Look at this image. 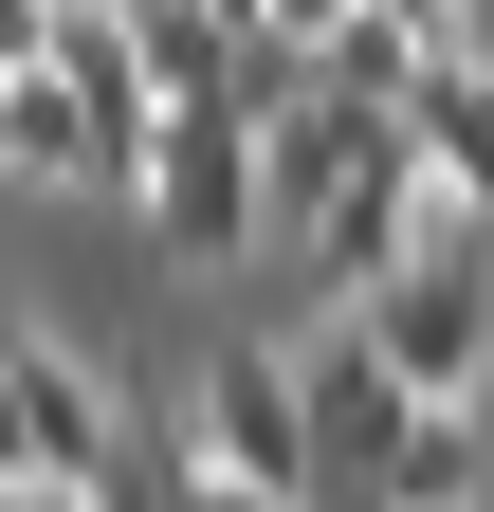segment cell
Segmentation results:
<instances>
[{
  "mask_svg": "<svg viewBox=\"0 0 494 512\" xmlns=\"http://www.w3.org/2000/svg\"><path fill=\"white\" fill-rule=\"evenodd\" d=\"M440 55H458V37H421V19H385V0H366V19L312 55V74H330V92H366V110H403L421 74H440Z\"/></svg>",
  "mask_w": 494,
  "mask_h": 512,
  "instance_id": "30bf717a",
  "label": "cell"
},
{
  "mask_svg": "<svg viewBox=\"0 0 494 512\" xmlns=\"http://www.w3.org/2000/svg\"><path fill=\"white\" fill-rule=\"evenodd\" d=\"M202 494V458L183 439H147V421H110V458H92V512H183Z\"/></svg>",
  "mask_w": 494,
  "mask_h": 512,
  "instance_id": "7c38bea8",
  "label": "cell"
},
{
  "mask_svg": "<svg viewBox=\"0 0 494 512\" xmlns=\"http://www.w3.org/2000/svg\"><path fill=\"white\" fill-rule=\"evenodd\" d=\"M385 19H421V37H476V0H385Z\"/></svg>",
  "mask_w": 494,
  "mask_h": 512,
  "instance_id": "9a60e30c",
  "label": "cell"
},
{
  "mask_svg": "<svg viewBox=\"0 0 494 512\" xmlns=\"http://www.w3.org/2000/svg\"><path fill=\"white\" fill-rule=\"evenodd\" d=\"M366 128H385V110H366V92H330V74L257 128V220H275V256H312V220L348 202V165H366Z\"/></svg>",
  "mask_w": 494,
  "mask_h": 512,
  "instance_id": "5b68a950",
  "label": "cell"
},
{
  "mask_svg": "<svg viewBox=\"0 0 494 512\" xmlns=\"http://www.w3.org/2000/svg\"><path fill=\"white\" fill-rule=\"evenodd\" d=\"M0 165H19V183H129L74 74H19V110H0Z\"/></svg>",
  "mask_w": 494,
  "mask_h": 512,
  "instance_id": "52a82bcc",
  "label": "cell"
},
{
  "mask_svg": "<svg viewBox=\"0 0 494 512\" xmlns=\"http://www.w3.org/2000/svg\"><path fill=\"white\" fill-rule=\"evenodd\" d=\"M19 74H37V55H0V110H19Z\"/></svg>",
  "mask_w": 494,
  "mask_h": 512,
  "instance_id": "e0dca14e",
  "label": "cell"
},
{
  "mask_svg": "<svg viewBox=\"0 0 494 512\" xmlns=\"http://www.w3.org/2000/svg\"><path fill=\"white\" fill-rule=\"evenodd\" d=\"M129 55H147V92H165V110H220L238 19H220V0H129Z\"/></svg>",
  "mask_w": 494,
  "mask_h": 512,
  "instance_id": "ba28073f",
  "label": "cell"
},
{
  "mask_svg": "<svg viewBox=\"0 0 494 512\" xmlns=\"http://www.w3.org/2000/svg\"><path fill=\"white\" fill-rule=\"evenodd\" d=\"M403 128H421V147H440V183H458V202L494 220V55H476V37H458L440 74L403 92Z\"/></svg>",
  "mask_w": 494,
  "mask_h": 512,
  "instance_id": "8992f818",
  "label": "cell"
},
{
  "mask_svg": "<svg viewBox=\"0 0 494 512\" xmlns=\"http://www.w3.org/2000/svg\"><path fill=\"white\" fill-rule=\"evenodd\" d=\"M293 384H312V512H385L421 384H403L385 348H366V330H312V348H293Z\"/></svg>",
  "mask_w": 494,
  "mask_h": 512,
  "instance_id": "3957f363",
  "label": "cell"
},
{
  "mask_svg": "<svg viewBox=\"0 0 494 512\" xmlns=\"http://www.w3.org/2000/svg\"><path fill=\"white\" fill-rule=\"evenodd\" d=\"M385 512H476V403H421V421H403Z\"/></svg>",
  "mask_w": 494,
  "mask_h": 512,
  "instance_id": "8fae6325",
  "label": "cell"
},
{
  "mask_svg": "<svg viewBox=\"0 0 494 512\" xmlns=\"http://www.w3.org/2000/svg\"><path fill=\"white\" fill-rule=\"evenodd\" d=\"M0 494H55V439H37V384H19V330H0Z\"/></svg>",
  "mask_w": 494,
  "mask_h": 512,
  "instance_id": "4fadbf2b",
  "label": "cell"
},
{
  "mask_svg": "<svg viewBox=\"0 0 494 512\" xmlns=\"http://www.w3.org/2000/svg\"><path fill=\"white\" fill-rule=\"evenodd\" d=\"M348 330L385 348L421 403H476V366H494V220H440L385 293H348Z\"/></svg>",
  "mask_w": 494,
  "mask_h": 512,
  "instance_id": "6da1fadb",
  "label": "cell"
},
{
  "mask_svg": "<svg viewBox=\"0 0 494 512\" xmlns=\"http://www.w3.org/2000/svg\"><path fill=\"white\" fill-rule=\"evenodd\" d=\"M19 384H37V439H55V476L92 494V458H110V421H129V403H110L74 348H37V330H19Z\"/></svg>",
  "mask_w": 494,
  "mask_h": 512,
  "instance_id": "9c48e42d",
  "label": "cell"
},
{
  "mask_svg": "<svg viewBox=\"0 0 494 512\" xmlns=\"http://www.w3.org/2000/svg\"><path fill=\"white\" fill-rule=\"evenodd\" d=\"M348 19H366V0H257V37H312V55H330Z\"/></svg>",
  "mask_w": 494,
  "mask_h": 512,
  "instance_id": "5bb4252c",
  "label": "cell"
},
{
  "mask_svg": "<svg viewBox=\"0 0 494 512\" xmlns=\"http://www.w3.org/2000/svg\"><path fill=\"white\" fill-rule=\"evenodd\" d=\"M129 220H147L165 256H202V275L275 256V220H257V128H238V110H165V147H147V183H129Z\"/></svg>",
  "mask_w": 494,
  "mask_h": 512,
  "instance_id": "7a4b0ae2",
  "label": "cell"
},
{
  "mask_svg": "<svg viewBox=\"0 0 494 512\" xmlns=\"http://www.w3.org/2000/svg\"><path fill=\"white\" fill-rule=\"evenodd\" d=\"M0 512H92V494H74V476H55V494H0Z\"/></svg>",
  "mask_w": 494,
  "mask_h": 512,
  "instance_id": "2e32d148",
  "label": "cell"
},
{
  "mask_svg": "<svg viewBox=\"0 0 494 512\" xmlns=\"http://www.w3.org/2000/svg\"><path fill=\"white\" fill-rule=\"evenodd\" d=\"M183 439H202V476H257L275 512H312V384H293V348H220Z\"/></svg>",
  "mask_w": 494,
  "mask_h": 512,
  "instance_id": "277c9868",
  "label": "cell"
}]
</instances>
